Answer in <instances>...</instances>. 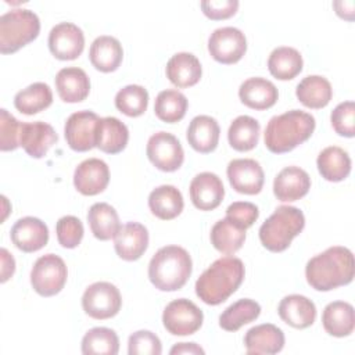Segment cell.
<instances>
[{"label":"cell","mask_w":355,"mask_h":355,"mask_svg":"<svg viewBox=\"0 0 355 355\" xmlns=\"http://www.w3.org/2000/svg\"><path fill=\"white\" fill-rule=\"evenodd\" d=\"M355 262L351 250L334 245L315 255L306 262L305 277L318 291H330L349 284L354 279Z\"/></svg>","instance_id":"obj_1"},{"label":"cell","mask_w":355,"mask_h":355,"mask_svg":"<svg viewBox=\"0 0 355 355\" xmlns=\"http://www.w3.org/2000/svg\"><path fill=\"white\" fill-rule=\"evenodd\" d=\"M244 273V263L240 258L222 257L197 279L196 294L208 305H219L239 288Z\"/></svg>","instance_id":"obj_2"},{"label":"cell","mask_w":355,"mask_h":355,"mask_svg":"<svg viewBox=\"0 0 355 355\" xmlns=\"http://www.w3.org/2000/svg\"><path fill=\"white\" fill-rule=\"evenodd\" d=\"M315 125V118L301 110H291L275 115L265 128V146L275 154L288 153L311 137Z\"/></svg>","instance_id":"obj_3"},{"label":"cell","mask_w":355,"mask_h":355,"mask_svg":"<svg viewBox=\"0 0 355 355\" xmlns=\"http://www.w3.org/2000/svg\"><path fill=\"white\" fill-rule=\"evenodd\" d=\"M191 270V257L183 247L165 245L153 255L148 279L161 291H176L186 284Z\"/></svg>","instance_id":"obj_4"},{"label":"cell","mask_w":355,"mask_h":355,"mask_svg":"<svg viewBox=\"0 0 355 355\" xmlns=\"http://www.w3.org/2000/svg\"><path fill=\"white\" fill-rule=\"evenodd\" d=\"M305 226L302 211L291 205H280L261 225L259 240L272 252L284 251Z\"/></svg>","instance_id":"obj_5"},{"label":"cell","mask_w":355,"mask_h":355,"mask_svg":"<svg viewBox=\"0 0 355 355\" xmlns=\"http://www.w3.org/2000/svg\"><path fill=\"white\" fill-rule=\"evenodd\" d=\"M40 31L39 17L26 8H15L0 17V53L11 54L35 40Z\"/></svg>","instance_id":"obj_6"},{"label":"cell","mask_w":355,"mask_h":355,"mask_svg":"<svg viewBox=\"0 0 355 355\" xmlns=\"http://www.w3.org/2000/svg\"><path fill=\"white\" fill-rule=\"evenodd\" d=\"M67 276L64 259L55 254H46L36 259L31 270V284L39 295L51 297L64 288Z\"/></svg>","instance_id":"obj_7"},{"label":"cell","mask_w":355,"mask_h":355,"mask_svg":"<svg viewBox=\"0 0 355 355\" xmlns=\"http://www.w3.org/2000/svg\"><path fill=\"white\" fill-rule=\"evenodd\" d=\"M122 305L121 293L108 282L90 284L82 295V308L93 319L104 320L115 316Z\"/></svg>","instance_id":"obj_8"},{"label":"cell","mask_w":355,"mask_h":355,"mask_svg":"<svg viewBox=\"0 0 355 355\" xmlns=\"http://www.w3.org/2000/svg\"><path fill=\"white\" fill-rule=\"evenodd\" d=\"M202 311L190 300L179 298L171 301L162 313V323L173 336L194 334L202 324Z\"/></svg>","instance_id":"obj_9"},{"label":"cell","mask_w":355,"mask_h":355,"mask_svg":"<svg viewBox=\"0 0 355 355\" xmlns=\"http://www.w3.org/2000/svg\"><path fill=\"white\" fill-rule=\"evenodd\" d=\"M150 162L164 172L178 171L184 159V153L176 136L168 132H157L150 136L146 147Z\"/></svg>","instance_id":"obj_10"},{"label":"cell","mask_w":355,"mask_h":355,"mask_svg":"<svg viewBox=\"0 0 355 355\" xmlns=\"http://www.w3.org/2000/svg\"><path fill=\"white\" fill-rule=\"evenodd\" d=\"M245 50V35L234 26L218 28L208 39V51L211 57L220 64H234L240 61Z\"/></svg>","instance_id":"obj_11"},{"label":"cell","mask_w":355,"mask_h":355,"mask_svg":"<svg viewBox=\"0 0 355 355\" xmlns=\"http://www.w3.org/2000/svg\"><path fill=\"white\" fill-rule=\"evenodd\" d=\"M100 118L93 111H76L71 114L64 126V135L68 146L79 153L96 147L97 125Z\"/></svg>","instance_id":"obj_12"},{"label":"cell","mask_w":355,"mask_h":355,"mask_svg":"<svg viewBox=\"0 0 355 355\" xmlns=\"http://www.w3.org/2000/svg\"><path fill=\"white\" fill-rule=\"evenodd\" d=\"M230 186L241 194H258L262 190L265 175L261 164L252 158H237L227 164Z\"/></svg>","instance_id":"obj_13"},{"label":"cell","mask_w":355,"mask_h":355,"mask_svg":"<svg viewBox=\"0 0 355 355\" xmlns=\"http://www.w3.org/2000/svg\"><path fill=\"white\" fill-rule=\"evenodd\" d=\"M85 47L82 29L72 22H60L49 33V49L58 60H75Z\"/></svg>","instance_id":"obj_14"},{"label":"cell","mask_w":355,"mask_h":355,"mask_svg":"<svg viewBox=\"0 0 355 355\" xmlns=\"http://www.w3.org/2000/svg\"><path fill=\"white\" fill-rule=\"evenodd\" d=\"M108 182V165L98 158H87L82 161L73 173V186L83 196H96L104 191Z\"/></svg>","instance_id":"obj_15"},{"label":"cell","mask_w":355,"mask_h":355,"mask_svg":"<svg viewBox=\"0 0 355 355\" xmlns=\"http://www.w3.org/2000/svg\"><path fill=\"white\" fill-rule=\"evenodd\" d=\"M225 189L220 178L212 172L196 175L190 183V198L196 208L212 211L222 202Z\"/></svg>","instance_id":"obj_16"},{"label":"cell","mask_w":355,"mask_h":355,"mask_svg":"<svg viewBox=\"0 0 355 355\" xmlns=\"http://www.w3.org/2000/svg\"><path fill=\"white\" fill-rule=\"evenodd\" d=\"M10 236L18 250L24 252H35L47 244L49 229L39 218L25 216L14 223Z\"/></svg>","instance_id":"obj_17"},{"label":"cell","mask_w":355,"mask_h":355,"mask_svg":"<svg viewBox=\"0 0 355 355\" xmlns=\"http://www.w3.org/2000/svg\"><path fill=\"white\" fill-rule=\"evenodd\" d=\"M115 252L123 261L139 259L148 247V232L139 222H128L114 237Z\"/></svg>","instance_id":"obj_18"},{"label":"cell","mask_w":355,"mask_h":355,"mask_svg":"<svg viewBox=\"0 0 355 355\" xmlns=\"http://www.w3.org/2000/svg\"><path fill=\"white\" fill-rule=\"evenodd\" d=\"M58 140V136L51 125L36 121L21 125L19 146L32 158H42L49 148Z\"/></svg>","instance_id":"obj_19"},{"label":"cell","mask_w":355,"mask_h":355,"mask_svg":"<svg viewBox=\"0 0 355 355\" xmlns=\"http://www.w3.org/2000/svg\"><path fill=\"white\" fill-rule=\"evenodd\" d=\"M311 189L309 175L300 166L283 168L273 180V193L280 201H297Z\"/></svg>","instance_id":"obj_20"},{"label":"cell","mask_w":355,"mask_h":355,"mask_svg":"<svg viewBox=\"0 0 355 355\" xmlns=\"http://www.w3.org/2000/svg\"><path fill=\"white\" fill-rule=\"evenodd\" d=\"M244 345L251 355L277 354L284 347V333L272 323L258 324L245 333Z\"/></svg>","instance_id":"obj_21"},{"label":"cell","mask_w":355,"mask_h":355,"mask_svg":"<svg viewBox=\"0 0 355 355\" xmlns=\"http://www.w3.org/2000/svg\"><path fill=\"white\" fill-rule=\"evenodd\" d=\"M280 319L294 329H306L316 319L315 304L300 294L286 295L277 308Z\"/></svg>","instance_id":"obj_22"},{"label":"cell","mask_w":355,"mask_h":355,"mask_svg":"<svg viewBox=\"0 0 355 355\" xmlns=\"http://www.w3.org/2000/svg\"><path fill=\"white\" fill-rule=\"evenodd\" d=\"M55 89L65 103L83 101L90 92V79L82 68L67 67L55 75Z\"/></svg>","instance_id":"obj_23"},{"label":"cell","mask_w":355,"mask_h":355,"mask_svg":"<svg viewBox=\"0 0 355 355\" xmlns=\"http://www.w3.org/2000/svg\"><path fill=\"white\" fill-rule=\"evenodd\" d=\"M239 97L244 105L252 110H266L275 105L279 93L276 86L265 78H248L240 85Z\"/></svg>","instance_id":"obj_24"},{"label":"cell","mask_w":355,"mask_h":355,"mask_svg":"<svg viewBox=\"0 0 355 355\" xmlns=\"http://www.w3.org/2000/svg\"><path fill=\"white\" fill-rule=\"evenodd\" d=\"M202 73L198 58L187 51L176 53L166 64V78L178 87L194 86Z\"/></svg>","instance_id":"obj_25"},{"label":"cell","mask_w":355,"mask_h":355,"mask_svg":"<svg viewBox=\"0 0 355 355\" xmlns=\"http://www.w3.org/2000/svg\"><path fill=\"white\" fill-rule=\"evenodd\" d=\"M218 121L209 115H197L187 128V141L198 153L207 154L216 148L219 141Z\"/></svg>","instance_id":"obj_26"},{"label":"cell","mask_w":355,"mask_h":355,"mask_svg":"<svg viewBox=\"0 0 355 355\" xmlns=\"http://www.w3.org/2000/svg\"><path fill=\"white\" fill-rule=\"evenodd\" d=\"M89 58L96 69L101 72H112L121 65L123 50L116 37L103 35L93 40L89 50Z\"/></svg>","instance_id":"obj_27"},{"label":"cell","mask_w":355,"mask_h":355,"mask_svg":"<svg viewBox=\"0 0 355 355\" xmlns=\"http://www.w3.org/2000/svg\"><path fill=\"white\" fill-rule=\"evenodd\" d=\"M183 196L172 184L155 187L148 196V208L153 215L162 220H171L183 211Z\"/></svg>","instance_id":"obj_28"},{"label":"cell","mask_w":355,"mask_h":355,"mask_svg":"<svg viewBox=\"0 0 355 355\" xmlns=\"http://www.w3.org/2000/svg\"><path fill=\"white\" fill-rule=\"evenodd\" d=\"M324 330L334 337H347L354 331L355 316L354 306L345 301H333L327 304L322 313Z\"/></svg>","instance_id":"obj_29"},{"label":"cell","mask_w":355,"mask_h":355,"mask_svg":"<svg viewBox=\"0 0 355 355\" xmlns=\"http://www.w3.org/2000/svg\"><path fill=\"white\" fill-rule=\"evenodd\" d=\"M129 140L128 126L115 116L100 118L97 125L96 147L107 154L121 153Z\"/></svg>","instance_id":"obj_30"},{"label":"cell","mask_w":355,"mask_h":355,"mask_svg":"<svg viewBox=\"0 0 355 355\" xmlns=\"http://www.w3.org/2000/svg\"><path fill=\"white\" fill-rule=\"evenodd\" d=\"M318 169L329 182H341L351 172V158L348 153L338 146L323 148L316 159Z\"/></svg>","instance_id":"obj_31"},{"label":"cell","mask_w":355,"mask_h":355,"mask_svg":"<svg viewBox=\"0 0 355 355\" xmlns=\"http://www.w3.org/2000/svg\"><path fill=\"white\" fill-rule=\"evenodd\" d=\"M295 96L305 107L318 110L330 103L333 89L326 78L320 75H308L297 85Z\"/></svg>","instance_id":"obj_32"},{"label":"cell","mask_w":355,"mask_h":355,"mask_svg":"<svg viewBox=\"0 0 355 355\" xmlns=\"http://www.w3.org/2000/svg\"><path fill=\"white\" fill-rule=\"evenodd\" d=\"M87 222L93 236L103 241L114 239L121 229L115 208L107 202L93 204L87 212Z\"/></svg>","instance_id":"obj_33"},{"label":"cell","mask_w":355,"mask_h":355,"mask_svg":"<svg viewBox=\"0 0 355 355\" xmlns=\"http://www.w3.org/2000/svg\"><path fill=\"white\" fill-rule=\"evenodd\" d=\"M302 64L304 61L300 51L288 46L276 47L268 58L269 72L280 80L295 78L302 71Z\"/></svg>","instance_id":"obj_34"},{"label":"cell","mask_w":355,"mask_h":355,"mask_svg":"<svg viewBox=\"0 0 355 355\" xmlns=\"http://www.w3.org/2000/svg\"><path fill=\"white\" fill-rule=\"evenodd\" d=\"M51 103L53 92L50 86L43 82H35L29 85L28 87L19 90L14 97L15 108L25 115L37 114L50 107Z\"/></svg>","instance_id":"obj_35"},{"label":"cell","mask_w":355,"mask_h":355,"mask_svg":"<svg viewBox=\"0 0 355 355\" xmlns=\"http://www.w3.org/2000/svg\"><path fill=\"white\" fill-rule=\"evenodd\" d=\"M259 122L250 115L237 116L229 126V144L237 151L252 150L259 140Z\"/></svg>","instance_id":"obj_36"},{"label":"cell","mask_w":355,"mask_h":355,"mask_svg":"<svg viewBox=\"0 0 355 355\" xmlns=\"http://www.w3.org/2000/svg\"><path fill=\"white\" fill-rule=\"evenodd\" d=\"M245 240V229L237 226L227 218L218 220L211 229V243L222 254L237 252Z\"/></svg>","instance_id":"obj_37"},{"label":"cell","mask_w":355,"mask_h":355,"mask_svg":"<svg viewBox=\"0 0 355 355\" xmlns=\"http://www.w3.org/2000/svg\"><path fill=\"white\" fill-rule=\"evenodd\" d=\"M261 313V305L250 298H243L227 306L219 316V326L226 331H237L254 322Z\"/></svg>","instance_id":"obj_38"},{"label":"cell","mask_w":355,"mask_h":355,"mask_svg":"<svg viewBox=\"0 0 355 355\" xmlns=\"http://www.w3.org/2000/svg\"><path fill=\"white\" fill-rule=\"evenodd\" d=\"M119 338L108 327H93L82 338V354L85 355H116Z\"/></svg>","instance_id":"obj_39"},{"label":"cell","mask_w":355,"mask_h":355,"mask_svg":"<svg viewBox=\"0 0 355 355\" xmlns=\"http://www.w3.org/2000/svg\"><path fill=\"white\" fill-rule=\"evenodd\" d=\"M187 111V98L186 96L175 89H166L158 93L154 104V112L158 119L175 123L179 122Z\"/></svg>","instance_id":"obj_40"},{"label":"cell","mask_w":355,"mask_h":355,"mask_svg":"<svg viewBox=\"0 0 355 355\" xmlns=\"http://www.w3.org/2000/svg\"><path fill=\"white\" fill-rule=\"evenodd\" d=\"M148 105V92L140 85H128L115 96V107L128 116L141 115Z\"/></svg>","instance_id":"obj_41"},{"label":"cell","mask_w":355,"mask_h":355,"mask_svg":"<svg viewBox=\"0 0 355 355\" xmlns=\"http://www.w3.org/2000/svg\"><path fill=\"white\" fill-rule=\"evenodd\" d=\"M57 240L64 248H75L80 244L83 237V225L79 218L65 215L58 219L55 225Z\"/></svg>","instance_id":"obj_42"},{"label":"cell","mask_w":355,"mask_h":355,"mask_svg":"<svg viewBox=\"0 0 355 355\" xmlns=\"http://www.w3.org/2000/svg\"><path fill=\"white\" fill-rule=\"evenodd\" d=\"M161 352V340L153 331L139 330L130 334L128 341L129 355H159Z\"/></svg>","instance_id":"obj_43"},{"label":"cell","mask_w":355,"mask_h":355,"mask_svg":"<svg viewBox=\"0 0 355 355\" xmlns=\"http://www.w3.org/2000/svg\"><path fill=\"white\" fill-rule=\"evenodd\" d=\"M331 126L340 136L354 137L355 135V104L354 101L340 103L330 115Z\"/></svg>","instance_id":"obj_44"},{"label":"cell","mask_w":355,"mask_h":355,"mask_svg":"<svg viewBox=\"0 0 355 355\" xmlns=\"http://www.w3.org/2000/svg\"><path fill=\"white\" fill-rule=\"evenodd\" d=\"M21 122L6 108L0 110V150L12 151L19 147Z\"/></svg>","instance_id":"obj_45"},{"label":"cell","mask_w":355,"mask_h":355,"mask_svg":"<svg viewBox=\"0 0 355 355\" xmlns=\"http://www.w3.org/2000/svg\"><path fill=\"white\" fill-rule=\"evenodd\" d=\"M258 216V207L248 201L232 202L226 209V218L245 230L255 223Z\"/></svg>","instance_id":"obj_46"},{"label":"cell","mask_w":355,"mask_h":355,"mask_svg":"<svg viewBox=\"0 0 355 355\" xmlns=\"http://www.w3.org/2000/svg\"><path fill=\"white\" fill-rule=\"evenodd\" d=\"M202 12L211 19H226L236 14L239 8L237 0H204L201 1Z\"/></svg>","instance_id":"obj_47"},{"label":"cell","mask_w":355,"mask_h":355,"mask_svg":"<svg viewBox=\"0 0 355 355\" xmlns=\"http://www.w3.org/2000/svg\"><path fill=\"white\" fill-rule=\"evenodd\" d=\"M0 255H1V279L0 280L1 283H4L14 275L15 261H14V257L6 248L0 250Z\"/></svg>","instance_id":"obj_48"},{"label":"cell","mask_w":355,"mask_h":355,"mask_svg":"<svg viewBox=\"0 0 355 355\" xmlns=\"http://www.w3.org/2000/svg\"><path fill=\"white\" fill-rule=\"evenodd\" d=\"M205 351L197 345L196 343H178L173 345L169 351L171 355H178V354H189V355H197V354H204Z\"/></svg>","instance_id":"obj_49"},{"label":"cell","mask_w":355,"mask_h":355,"mask_svg":"<svg viewBox=\"0 0 355 355\" xmlns=\"http://www.w3.org/2000/svg\"><path fill=\"white\" fill-rule=\"evenodd\" d=\"M333 6L341 18L348 21L354 19V1H334Z\"/></svg>","instance_id":"obj_50"}]
</instances>
